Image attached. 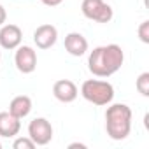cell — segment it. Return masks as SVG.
Wrapping results in <instances>:
<instances>
[{
    "label": "cell",
    "mask_w": 149,
    "mask_h": 149,
    "mask_svg": "<svg viewBox=\"0 0 149 149\" xmlns=\"http://www.w3.org/2000/svg\"><path fill=\"white\" fill-rule=\"evenodd\" d=\"M68 147H70V149H74V147H81V149H84L86 146H84V144H79V142H74V144H70Z\"/></svg>",
    "instance_id": "cell-18"
},
{
    "label": "cell",
    "mask_w": 149,
    "mask_h": 149,
    "mask_svg": "<svg viewBox=\"0 0 149 149\" xmlns=\"http://www.w3.org/2000/svg\"><path fill=\"white\" fill-rule=\"evenodd\" d=\"M81 95L93 105H107L114 98V88L107 81L88 79L81 86Z\"/></svg>",
    "instance_id": "cell-3"
},
{
    "label": "cell",
    "mask_w": 149,
    "mask_h": 149,
    "mask_svg": "<svg viewBox=\"0 0 149 149\" xmlns=\"http://www.w3.org/2000/svg\"><path fill=\"white\" fill-rule=\"evenodd\" d=\"M105 130L112 140H125L132 130V109L126 104H114L105 112Z\"/></svg>",
    "instance_id": "cell-2"
},
{
    "label": "cell",
    "mask_w": 149,
    "mask_h": 149,
    "mask_svg": "<svg viewBox=\"0 0 149 149\" xmlns=\"http://www.w3.org/2000/svg\"><path fill=\"white\" fill-rule=\"evenodd\" d=\"M6 19H7V13H6V9H4V6L0 4V26H2L4 23H6Z\"/></svg>",
    "instance_id": "cell-17"
},
{
    "label": "cell",
    "mask_w": 149,
    "mask_h": 149,
    "mask_svg": "<svg viewBox=\"0 0 149 149\" xmlns=\"http://www.w3.org/2000/svg\"><path fill=\"white\" fill-rule=\"evenodd\" d=\"M13 147L14 149H33L35 147V142L30 137H21V139H16L14 140Z\"/></svg>",
    "instance_id": "cell-14"
},
{
    "label": "cell",
    "mask_w": 149,
    "mask_h": 149,
    "mask_svg": "<svg viewBox=\"0 0 149 149\" xmlns=\"http://www.w3.org/2000/svg\"><path fill=\"white\" fill-rule=\"evenodd\" d=\"M53 95H54L56 100H60L63 104H70V102H74L77 98L79 90L70 79H60L53 86Z\"/></svg>",
    "instance_id": "cell-8"
},
{
    "label": "cell",
    "mask_w": 149,
    "mask_h": 149,
    "mask_svg": "<svg viewBox=\"0 0 149 149\" xmlns=\"http://www.w3.org/2000/svg\"><path fill=\"white\" fill-rule=\"evenodd\" d=\"M125 61V53L118 44L98 46L90 53L88 68L97 77H109L116 74Z\"/></svg>",
    "instance_id": "cell-1"
},
{
    "label": "cell",
    "mask_w": 149,
    "mask_h": 149,
    "mask_svg": "<svg viewBox=\"0 0 149 149\" xmlns=\"http://www.w3.org/2000/svg\"><path fill=\"white\" fill-rule=\"evenodd\" d=\"M65 49L72 56H83L88 51V40L84 39V35H81L77 32H72L65 37Z\"/></svg>",
    "instance_id": "cell-10"
},
{
    "label": "cell",
    "mask_w": 149,
    "mask_h": 149,
    "mask_svg": "<svg viewBox=\"0 0 149 149\" xmlns=\"http://www.w3.org/2000/svg\"><path fill=\"white\" fill-rule=\"evenodd\" d=\"M135 86H137V91L142 97H149V72H142L140 74L137 83H135Z\"/></svg>",
    "instance_id": "cell-13"
},
{
    "label": "cell",
    "mask_w": 149,
    "mask_h": 149,
    "mask_svg": "<svg viewBox=\"0 0 149 149\" xmlns=\"http://www.w3.org/2000/svg\"><path fill=\"white\" fill-rule=\"evenodd\" d=\"M0 149H2V144H0Z\"/></svg>",
    "instance_id": "cell-19"
},
{
    "label": "cell",
    "mask_w": 149,
    "mask_h": 149,
    "mask_svg": "<svg viewBox=\"0 0 149 149\" xmlns=\"http://www.w3.org/2000/svg\"><path fill=\"white\" fill-rule=\"evenodd\" d=\"M58 39V30L53 25H40L33 32V42L37 44L39 49H49L56 44Z\"/></svg>",
    "instance_id": "cell-9"
},
{
    "label": "cell",
    "mask_w": 149,
    "mask_h": 149,
    "mask_svg": "<svg viewBox=\"0 0 149 149\" xmlns=\"http://www.w3.org/2000/svg\"><path fill=\"white\" fill-rule=\"evenodd\" d=\"M21 128V123L16 116H13L11 112H0V137H16L18 132Z\"/></svg>",
    "instance_id": "cell-11"
},
{
    "label": "cell",
    "mask_w": 149,
    "mask_h": 149,
    "mask_svg": "<svg viewBox=\"0 0 149 149\" xmlns=\"http://www.w3.org/2000/svg\"><path fill=\"white\" fill-rule=\"evenodd\" d=\"M40 2L44 6H49V7H56V6H60L63 2V0H40Z\"/></svg>",
    "instance_id": "cell-16"
},
{
    "label": "cell",
    "mask_w": 149,
    "mask_h": 149,
    "mask_svg": "<svg viewBox=\"0 0 149 149\" xmlns=\"http://www.w3.org/2000/svg\"><path fill=\"white\" fill-rule=\"evenodd\" d=\"M16 56H14V63L16 68L21 74H32L37 67V53L30 47V46H18L16 47Z\"/></svg>",
    "instance_id": "cell-6"
},
{
    "label": "cell",
    "mask_w": 149,
    "mask_h": 149,
    "mask_svg": "<svg viewBox=\"0 0 149 149\" xmlns=\"http://www.w3.org/2000/svg\"><path fill=\"white\" fill-rule=\"evenodd\" d=\"M0 58H2V54H0Z\"/></svg>",
    "instance_id": "cell-20"
},
{
    "label": "cell",
    "mask_w": 149,
    "mask_h": 149,
    "mask_svg": "<svg viewBox=\"0 0 149 149\" xmlns=\"http://www.w3.org/2000/svg\"><path fill=\"white\" fill-rule=\"evenodd\" d=\"M28 137L35 142V146H46L53 139V126L46 118H35L28 125Z\"/></svg>",
    "instance_id": "cell-5"
},
{
    "label": "cell",
    "mask_w": 149,
    "mask_h": 149,
    "mask_svg": "<svg viewBox=\"0 0 149 149\" xmlns=\"http://www.w3.org/2000/svg\"><path fill=\"white\" fill-rule=\"evenodd\" d=\"M23 40V32L18 25H4L0 28V47L4 49H16Z\"/></svg>",
    "instance_id": "cell-7"
},
{
    "label": "cell",
    "mask_w": 149,
    "mask_h": 149,
    "mask_svg": "<svg viewBox=\"0 0 149 149\" xmlns=\"http://www.w3.org/2000/svg\"><path fill=\"white\" fill-rule=\"evenodd\" d=\"M139 37L144 44H149V21H142L139 26Z\"/></svg>",
    "instance_id": "cell-15"
},
{
    "label": "cell",
    "mask_w": 149,
    "mask_h": 149,
    "mask_svg": "<svg viewBox=\"0 0 149 149\" xmlns=\"http://www.w3.org/2000/svg\"><path fill=\"white\" fill-rule=\"evenodd\" d=\"M30 111H32V100H30V97H26V95L14 97V98L11 100V104H9V112H11L13 116H16L18 119L26 118V116L30 114Z\"/></svg>",
    "instance_id": "cell-12"
},
{
    "label": "cell",
    "mask_w": 149,
    "mask_h": 149,
    "mask_svg": "<svg viewBox=\"0 0 149 149\" xmlns=\"http://www.w3.org/2000/svg\"><path fill=\"white\" fill-rule=\"evenodd\" d=\"M81 11L88 19L97 23H109L112 19V7L104 0H83Z\"/></svg>",
    "instance_id": "cell-4"
}]
</instances>
